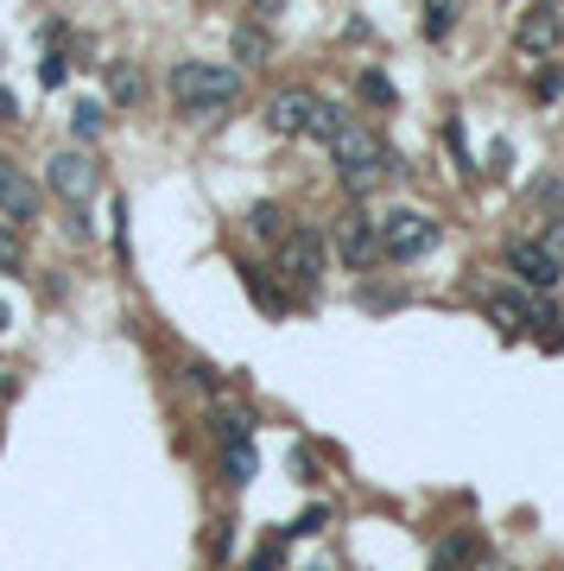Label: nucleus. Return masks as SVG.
Here are the masks:
<instances>
[{"instance_id":"1","label":"nucleus","mask_w":564,"mask_h":571,"mask_svg":"<svg viewBox=\"0 0 564 571\" xmlns=\"http://www.w3.org/2000/svg\"><path fill=\"white\" fill-rule=\"evenodd\" d=\"M172 96H178L184 121H216V115H229L241 103V71L235 64H178Z\"/></svg>"},{"instance_id":"2","label":"nucleus","mask_w":564,"mask_h":571,"mask_svg":"<svg viewBox=\"0 0 564 571\" xmlns=\"http://www.w3.org/2000/svg\"><path fill=\"white\" fill-rule=\"evenodd\" d=\"M330 153H336V172H343V191H349V197H368L381 179H393V159H387L381 133L361 128V121H349V128L336 133Z\"/></svg>"},{"instance_id":"3","label":"nucleus","mask_w":564,"mask_h":571,"mask_svg":"<svg viewBox=\"0 0 564 571\" xmlns=\"http://www.w3.org/2000/svg\"><path fill=\"white\" fill-rule=\"evenodd\" d=\"M381 248L393 260H419L437 248V223L425 216V209H393V216H381Z\"/></svg>"},{"instance_id":"4","label":"nucleus","mask_w":564,"mask_h":571,"mask_svg":"<svg viewBox=\"0 0 564 571\" xmlns=\"http://www.w3.org/2000/svg\"><path fill=\"white\" fill-rule=\"evenodd\" d=\"M45 179H52V191L64 197V204H89V197L102 191V172H96V159L89 153H52Z\"/></svg>"},{"instance_id":"5","label":"nucleus","mask_w":564,"mask_h":571,"mask_svg":"<svg viewBox=\"0 0 564 571\" xmlns=\"http://www.w3.org/2000/svg\"><path fill=\"white\" fill-rule=\"evenodd\" d=\"M513 45H520L527 57H552L564 45V13H558V7H545V0L527 7V13L513 20Z\"/></svg>"},{"instance_id":"6","label":"nucleus","mask_w":564,"mask_h":571,"mask_svg":"<svg viewBox=\"0 0 564 571\" xmlns=\"http://www.w3.org/2000/svg\"><path fill=\"white\" fill-rule=\"evenodd\" d=\"M280 273L292 286H311V292H317V273H324V235L285 229V241H280Z\"/></svg>"},{"instance_id":"7","label":"nucleus","mask_w":564,"mask_h":571,"mask_svg":"<svg viewBox=\"0 0 564 571\" xmlns=\"http://www.w3.org/2000/svg\"><path fill=\"white\" fill-rule=\"evenodd\" d=\"M336 255L349 260V267H356V273H368V267H375V260L387 255L381 248V223H375V216H343V223H336Z\"/></svg>"},{"instance_id":"8","label":"nucleus","mask_w":564,"mask_h":571,"mask_svg":"<svg viewBox=\"0 0 564 571\" xmlns=\"http://www.w3.org/2000/svg\"><path fill=\"white\" fill-rule=\"evenodd\" d=\"M508 267L520 286H533V292H545V286L564 280L558 255H545V241H508Z\"/></svg>"},{"instance_id":"9","label":"nucleus","mask_w":564,"mask_h":571,"mask_svg":"<svg viewBox=\"0 0 564 571\" xmlns=\"http://www.w3.org/2000/svg\"><path fill=\"white\" fill-rule=\"evenodd\" d=\"M317 103H324V96H311V89H280V96H267V115H260V121L273 133H305Z\"/></svg>"},{"instance_id":"10","label":"nucleus","mask_w":564,"mask_h":571,"mask_svg":"<svg viewBox=\"0 0 564 571\" xmlns=\"http://www.w3.org/2000/svg\"><path fill=\"white\" fill-rule=\"evenodd\" d=\"M0 209H7L13 223H32V216H39V184H32L13 159H0Z\"/></svg>"},{"instance_id":"11","label":"nucleus","mask_w":564,"mask_h":571,"mask_svg":"<svg viewBox=\"0 0 564 571\" xmlns=\"http://www.w3.org/2000/svg\"><path fill=\"white\" fill-rule=\"evenodd\" d=\"M488 312H495L501 331H533V324H552V312H545L539 299H527V292H495V299H488Z\"/></svg>"},{"instance_id":"12","label":"nucleus","mask_w":564,"mask_h":571,"mask_svg":"<svg viewBox=\"0 0 564 571\" xmlns=\"http://www.w3.org/2000/svg\"><path fill=\"white\" fill-rule=\"evenodd\" d=\"M108 103H121V108H140L147 103V77H140V64H108Z\"/></svg>"},{"instance_id":"13","label":"nucleus","mask_w":564,"mask_h":571,"mask_svg":"<svg viewBox=\"0 0 564 571\" xmlns=\"http://www.w3.org/2000/svg\"><path fill=\"white\" fill-rule=\"evenodd\" d=\"M209 425H216V439H223V444H241L248 432H254V413H248V407H216Z\"/></svg>"},{"instance_id":"14","label":"nucleus","mask_w":564,"mask_h":571,"mask_svg":"<svg viewBox=\"0 0 564 571\" xmlns=\"http://www.w3.org/2000/svg\"><path fill=\"white\" fill-rule=\"evenodd\" d=\"M254 470H260V457H254V444H248V439H241V444H223V476H229V483H248Z\"/></svg>"},{"instance_id":"15","label":"nucleus","mask_w":564,"mask_h":571,"mask_svg":"<svg viewBox=\"0 0 564 571\" xmlns=\"http://www.w3.org/2000/svg\"><path fill=\"white\" fill-rule=\"evenodd\" d=\"M457 20H463V0H425V32L432 39H451Z\"/></svg>"},{"instance_id":"16","label":"nucleus","mask_w":564,"mask_h":571,"mask_svg":"<svg viewBox=\"0 0 564 571\" xmlns=\"http://www.w3.org/2000/svg\"><path fill=\"white\" fill-rule=\"evenodd\" d=\"M267 52H273V39H267L260 26L235 32V64H267Z\"/></svg>"},{"instance_id":"17","label":"nucleus","mask_w":564,"mask_h":571,"mask_svg":"<svg viewBox=\"0 0 564 571\" xmlns=\"http://www.w3.org/2000/svg\"><path fill=\"white\" fill-rule=\"evenodd\" d=\"M343 128H349V115H343V108H336V103H317V115H311V140H324V147H330V140H336V133H343Z\"/></svg>"},{"instance_id":"18","label":"nucleus","mask_w":564,"mask_h":571,"mask_svg":"<svg viewBox=\"0 0 564 571\" xmlns=\"http://www.w3.org/2000/svg\"><path fill=\"white\" fill-rule=\"evenodd\" d=\"M248 229H254L260 241H285V209H280V204H254Z\"/></svg>"},{"instance_id":"19","label":"nucleus","mask_w":564,"mask_h":571,"mask_svg":"<svg viewBox=\"0 0 564 571\" xmlns=\"http://www.w3.org/2000/svg\"><path fill=\"white\" fill-rule=\"evenodd\" d=\"M20 267H26V241H20V229L0 223V273H20Z\"/></svg>"},{"instance_id":"20","label":"nucleus","mask_w":564,"mask_h":571,"mask_svg":"<svg viewBox=\"0 0 564 571\" xmlns=\"http://www.w3.org/2000/svg\"><path fill=\"white\" fill-rule=\"evenodd\" d=\"M70 128H77V140H96V133L108 128V121H102V103H77V115H70Z\"/></svg>"},{"instance_id":"21","label":"nucleus","mask_w":564,"mask_h":571,"mask_svg":"<svg viewBox=\"0 0 564 571\" xmlns=\"http://www.w3.org/2000/svg\"><path fill=\"white\" fill-rule=\"evenodd\" d=\"M361 103H375V108H387V103H393V83H387L381 71H361Z\"/></svg>"},{"instance_id":"22","label":"nucleus","mask_w":564,"mask_h":571,"mask_svg":"<svg viewBox=\"0 0 564 571\" xmlns=\"http://www.w3.org/2000/svg\"><path fill=\"white\" fill-rule=\"evenodd\" d=\"M248 292H254L260 305H267V312H285V292L273 280H267V273H248Z\"/></svg>"},{"instance_id":"23","label":"nucleus","mask_w":564,"mask_h":571,"mask_svg":"<svg viewBox=\"0 0 564 571\" xmlns=\"http://www.w3.org/2000/svg\"><path fill=\"white\" fill-rule=\"evenodd\" d=\"M533 96H539V103H558V96H564V71H539Z\"/></svg>"},{"instance_id":"24","label":"nucleus","mask_w":564,"mask_h":571,"mask_svg":"<svg viewBox=\"0 0 564 571\" xmlns=\"http://www.w3.org/2000/svg\"><path fill=\"white\" fill-rule=\"evenodd\" d=\"M64 77H70V64H64V57H45V64H39V83H45V89H57Z\"/></svg>"},{"instance_id":"25","label":"nucleus","mask_w":564,"mask_h":571,"mask_svg":"<svg viewBox=\"0 0 564 571\" xmlns=\"http://www.w3.org/2000/svg\"><path fill=\"white\" fill-rule=\"evenodd\" d=\"M184 375H191V388H216V381H223V375H216V368H209V363H191V368H184Z\"/></svg>"},{"instance_id":"26","label":"nucleus","mask_w":564,"mask_h":571,"mask_svg":"<svg viewBox=\"0 0 564 571\" xmlns=\"http://www.w3.org/2000/svg\"><path fill=\"white\" fill-rule=\"evenodd\" d=\"M545 255H564V216L552 223V229H545Z\"/></svg>"},{"instance_id":"27","label":"nucleus","mask_w":564,"mask_h":571,"mask_svg":"<svg viewBox=\"0 0 564 571\" xmlns=\"http://www.w3.org/2000/svg\"><path fill=\"white\" fill-rule=\"evenodd\" d=\"M0 121H20V103H13V89L0 83Z\"/></svg>"},{"instance_id":"28","label":"nucleus","mask_w":564,"mask_h":571,"mask_svg":"<svg viewBox=\"0 0 564 571\" xmlns=\"http://www.w3.org/2000/svg\"><path fill=\"white\" fill-rule=\"evenodd\" d=\"M285 0H254V13H280Z\"/></svg>"},{"instance_id":"29","label":"nucleus","mask_w":564,"mask_h":571,"mask_svg":"<svg viewBox=\"0 0 564 571\" xmlns=\"http://www.w3.org/2000/svg\"><path fill=\"white\" fill-rule=\"evenodd\" d=\"M0 331H7V305H0Z\"/></svg>"},{"instance_id":"30","label":"nucleus","mask_w":564,"mask_h":571,"mask_svg":"<svg viewBox=\"0 0 564 571\" xmlns=\"http://www.w3.org/2000/svg\"><path fill=\"white\" fill-rule=\"evenodd\" d=\"M545 7H558V13H564V0H545Z\"/></svg>"},{"instance_id":"31","label":"nucleus","mask_w":564,"mask_h":571,"mask_svg":"<svg viewBox=\"0 0 564 571\" xmlns=\"http://www.w3.org/2000/svg\"><path fill=\"white\" fill-rule=\"evenodd\" d=\"M508 7H513V0H508Z\"/></svg>"}]
</instances>
